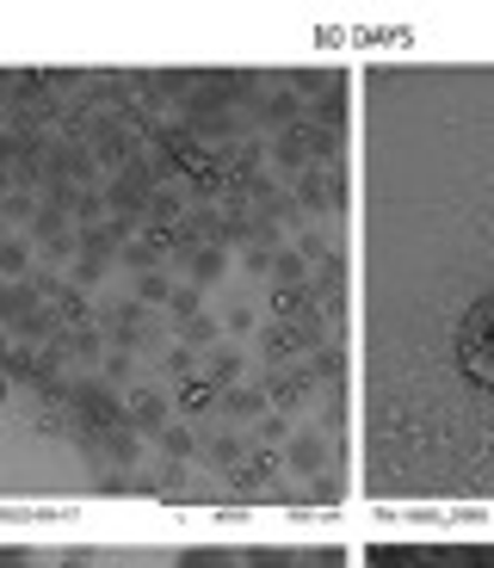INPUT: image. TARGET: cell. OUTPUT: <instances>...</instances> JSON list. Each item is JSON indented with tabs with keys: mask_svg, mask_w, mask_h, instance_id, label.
<instances>
[{
	"mask_svg": "<svg viewBox=\"0 0 494 568\" xmlns=\"http://www.w3.org/2000/svg\"><path fill=\"white\" fill-rule=\"evenodd\" d=\"M457 365H464L470 384L494 389V297H482L457 327Z\"/></svg>",
	"mask_w": 494,
	"mask_h": 568,
	"instance_id": "1",
	"label": "cell"
}]
</instances>
